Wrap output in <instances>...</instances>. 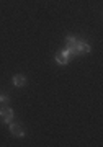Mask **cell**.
Wrapping results in <instances>:
<instances>
[{"instance_id":"obj_1","label":"cell","mask_w":103,"mask_h":147,"mask_svg":"<svg viewBox=\"0 0 103 147\" xmlns=\"http://www.w3.org/2000/svg\"><path fill=\"white\" fill-rule=\"evenodd\" d=\"M10 132H12V136H15V137H25V131H23L21 124H18L15 121L10 123Z\"/></svg>"},{"instance_id":"obj_2","label":"cell","mask_w":103,"mask_h":147,"mask_svg":"<svg viewBox=\"0 0 103 147\" xmlns=\"http://www.w3.org/2000/svg\"><path fill=\"white\" fill-rule=\"evenodd\" d=\"M66 44H67V47L72 51V54L75 56L77 54V44H79V39L75 36H67L66 38Z\"/></svg>"},{"instance_id":"obj_3","label":"cell","mask_w":103,"mask_h":147,"mask_svg":"<svg viewBox=\"0 0 103 147\" xmlns=\"http://www.w3.org/2000/svg\"><path fill=\"white\" fill-rule=\"evenodd\" d=\"M12 82H13L15 87H25V85H26V77H25V75H13Z\"/></svg>"},{"instance_id":"obj_4","label":"cell","mask_w":103,"mask_h":147,"mask_svg":"<svg viewBox=\"0 0 103 147\" xmlns=\"http://www.w3.org/2000/svg\"><path fill=\"white\" fill-rule=\"evenodd\" d=\"M88 53H90V46H88L87 42L79 41V44H77V54H88Z\"/></svg>"},{"instance_id":"obj_5","label":"cell","mask_w":103,"mask_h":147,"mask_svg":"<svg viewBox=\"0 0 103 147\" xmlns=\"http://www.w3.org/2000/svg\"><path fill=\"white\" fill-rule=\"evenodd\" d=\"M13 119H15V113H13V110H12V108H8L7 115L3 116V118H2V121H3V123H7V124H10V123H12Z\"/></svg>"},{"instance_id":"obj_6","label":"cell","mask_w":103,"mask_h":147,"mask_svg":"<svg viewBox=\"0 0 103 147\" xmlns=\"http://www.w3.org/2000/svg\"><path fill=\"white\" fill-rule=\"evenodd\" d=\"M69 61H70V57L64 56L62 53H57V54H56V62H57V64H67Z\"/></svg>"},{"instance_id":"obj_7","label":"cell","mask_w":103,"mask_h":147,"mask_svg":"<svg viewBox=\"0 0 103 147\" xmlns=\"http://www.w3.org/2000/svg\"><path fill=\"white\" fill-rule=\"evenodd\" d=\"M8 101H10L8 95H0V105H8Z\"/></svg>"},{"instance_id":"obj_8","label":"cell","mask_w":103,"mask_h":147,"mask_svg":"<svg viewBox=\"0 0 103 147\" xmlns=\"http://www.w3.org/2000/svg\"><path fill=\"white\" fill-rule=\"evenodd\" d=\"M7 111H8V106H7V105H2V108H0V119H2V118L7 115Z\"/></svg>"}]
</instances>
